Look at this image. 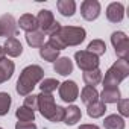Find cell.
<instances>
[{"mask_svg": "<svg viewBox=\"0 0 129 129\" xmlns=\"http://www.w3.org/2000/svg\"><path fill=\"white\" fill-rule=\"evenodd\" d=\"M44 79V70L40 66H27L23 69L18 81H17V93L20 96H27L34 91L38 82Z\"/></svg>", "mask_w": 129, "mask_h": 129, "instance_id": "cell-1", "label": "cell"}, {"mask_svg": "<svg viewBox=\"0 0 129 129\" xmlns=\"http://www.w3.org/2000/svg\"><path fill=\"white\" fill-rule=\"evenodd\" d=\"M129 76V62L124 59L115 61L102 79L103 88H117V85Z\"/></svg>", "mask_w": 129, "mask_h": 129, "instance_id": "cell-2", "label": "cell"}, {"mask_svg": "<svg viewBox=\"0 0 129 129\" xmlns=\"http://www.w3.org/2000/svg\"><path fill=\"white\" fill-rule=\"evenodd\" d=\"M58 35L61 37L66 47H69V46H79L85 40L87 32L84 27L79 26H61Z\"/></svg>", "mask_w": 129, "mask_h": 129, "instance_id": "cell-3", "label": "cell"}, {"mask_svg": "<svg viewBox=\"0 0 129 129\" xmlns=\"http://www.w3.org/2000/svg\"><path fill=\"white\" fill-rule=\"evenodd\" d=\"M111 43L115 49V55L118 56V59L127 61V58H129V38H127V35L121 30L114 32L111 35Z\"/></svg>", "mask_w": 129, "mask_h": 129, "instance_id": "cell-4", "label": "cell"}, {"mask_svg": "<svg viewBox=\"0 0 129 129\" xmlns=\"http://www.w3.org/2000/svg\"><path fill=\"white\" fill-rule=\"evenodd\" d=\"M75 59L78 62V67L84 72H91V70H96L99 69V58L87 50H79L75 53Z\"/></svg>", "mask_w": 129, "mask_h": 129, "instance_id": "cell-5", "label": "cell"}, {"mask_svg": "<svg viewBox=\"0 0 129 129\" xmlns=\"http://www.w3.org/2000/svg\"><path fill=\"white\" fill-rule=\"evenodd\" d=\"M56 106L58 105L55 103V97L52 94H46V93L38 94V111L44 118L50 120L53 112L56 111Z\"/></svg>", "mask_w": 129, "mask_h": 129, "instance_id": "cell-6", "label": "cell"}, {"mask_svg": "<svg viewBox=\"0 0 129 129\" xmlns=\"http://www.w3.org/2000/svg\"><path fill=\"white\" fill-rule=\"evenodd\" d=\"M58 88H59V97L66 103L75 102L78 99V96H79V88H78L75 81H66V82L59 84Z\"/></svg>", "mask_w": 129, "mask_h": 129, "instance_id": "cell-7", "label": "cell"}, {"mask_svg": "<svg viewBox=\"0 0 129 129\" xmlns=\"http://www.w3.org/2000/svg\"><path fill=\"white\" fill-rule=\"evenodd\" d=\"M100 14V3L97 0H84L81 5V15L87 21H93Z\"/></svg>", "mask_w": 129, "mask_h": 129, "instance_id": "cell-8", "label": "cell"}, {"mask_svg": "<svg viewBox=\"0 0 129 129\" xmlns=\"http://www.w3.org/2000/svg\"><path fill=\"white\" fill-rule=\"evenodd\" d=\"M17 32V23L11 14H5L0 17V37L14 38Z\"/></svg>", "mask_w": 129, "mask_h": 129, "instance_id": "cell-9", "label": "cell"}, {"mask_svg": "<svg viewBox=\"0 0 129 129\" xmlns=\"http://www.w3.org/2000/svg\"><path fill=\"white\" fill-rule=\"evenodd\" d=\"M124 17V6L120 2H112L106 8V18L111 23H120Z\"/></svg>", "mask_w": 129, "mask_h": 129, "instance_id": "cell-10", "label": "cell"}, {"mask_svg": "<svg viewBox=\"0 0 129 129\" xmlns=\"http://www.w3.org/2000/svg\"><path fill=\"white\" fill-rule=\"evenodd\" d=\"M53 70H55L58 75H61V76H67V75H70V73L73 72V62H72V59L67 58V56L58 58V59L55 61V64H53Z\"/></svg>", "mask_w": 129, "mask_h": 129, "instance_id": "cell-11", "label": "cell"}, {"mask_svg": "<svg viewBox=\"0 0 129 129\" xmlns=\"http://www.w3.org/2000/svg\"><path fill=\"white\" fill-rule=\"evenodd\" d=\"M55 23V17H53V12L49 11V9H41L37 15V24L38 27L41 29V32L44 34L52 24Z\"/></svg>", "mask_w": 129, "mask_h": 129, "instance_id": "cell-12", "label": "cell"}, {"mask_svg": "<svg viewBox=\"0 0 129 129\" xmlns=\"http://www.w3.org/2000/svg\"><path fill=\"white\" fill-rule=\"evenodd\" d=\"M3 50H5V55L12 56V58H17V56L21 55L23 46H21V43L17 38H8L5 41V44H3Z\"/></svg>", "mask_w": 129, "mask_h": 129, "instance_id": "cell-13", "label": "cell"}, {"mask_svg": "<svg viewBox=\"0 0 129 129\" xmlns=\"http://www.w3.org/2000/svg\"><path fill=\"white\" fill-rule=\"evenodd\" d=\"M81 117H82V112H81L79 106L72 105V106L66 108V114H64V120L62 121L66 124H69V126H73V124H76L81 120Z\"/></svg>", "mask_w": 129, "mask_h": 129, "instance_id": "cell-14", "label": "cell"}, {"mask_svg": "<svg viewBox=\"0 0 129 129\" xmlns=\"http://www.w3.org/2000/svg\"><path fill=\"white\" fill-rule=\"evenodd\" d=\"M18 26H20V29L26 30V34L34 32V30H37V29H38L37 17H35V15H32V14H24V15H21V17H20V20H18Z\"/></svg>", "mask_w": 129, "mask_h": 129, "instance_id": "cell-15", "label": "cell"}, {"mask_svg": "<svg viewBox=\"0 0 129 129\" xmlns=\"http://www.w3.org/2000/svg\"><path fill=\"white\" fill-rule=\"evenodd\" d=\"M100 102L106 103H117L120 100V90L118 88H103V91L99 94Z\"/></svg>", "mask_w": 129, "mask_h": 129, "instance_id": "cell-16", "label": "cell"}, {"mask_svg": "<svg viewBox=\"0 0 129 129\" xmlns=\"http://www.w3.org/2000/svg\"><path fill=\"white\" fill-rule=\"evenodd\" d=\"M56 8H58V11L64 17H72L76 12V3H75V0H58Z\"/></svg>", "mask_w": 129, "mask_h": 129, "instance_id": "cell-17", "label": "cell"}, {"mask_svg": "<svg viewBox=\"0 0 129 129\" xmlns=\"http://www.w3.org/2000/svg\"><path fill=\"white\" fill-rule=\"evenodd\" d=\"M81 99L88 106V105H91V103H94V102L99 100V93H97V90L94 87H87L85 85L82 88V91H81Z\"/></svg>", "mask_w": 129, "mask_h": 129, "instance_id": "cell-18", "label": "cell"}, {"mask_svg": "<svg viewBox=\"0 0 129 129\" xmlns=\"http://www.w3.org/2000/svg\"><path fill=\"white\" fill-rule=\"evenodd\" d=\"M103 126H105V129H124V118L117 114H111V115L105 117Z\"/></svg>", "mask_w": 129, "mask_h": 129, "instance_id": "cell-19", "label": "cell"}, {"mask_svg": "<svg viewBox=\"0 0 129 129\" xmlns=\"http://www.w3.org/2000/svg\"><path fill=\"white\" fill-rule=\"evenodd\" d=\"M84 82L87 84V87H96L97 84L102 82V72L99 69L91 72H84Z\"/></svg>", "mask_w": 129, "mask_h": 129, "instance_id": "cell-20", "label": "cell"}, {"mask_svg": "<svg viewBox=\"0 0 129 129\" xmlns=\"http://www.w3.org/2000/svg\"><path fill=\"white\" fill-rule=\"evenodd\" d=\"M40 56H41L44 61L55 62V61L59 58V52L55 50L53 47H50L49 44H43V46L40 47Z\"/></svg>", "mask_w": 129, "mask_h": 129, "instance_id": "cell-21", "label": "cell"}, {"mask_svg": "<svg viewBox=\"0 0 129 129\" xmlns=\"http://www.w3.org/2000/svg\"><path fill=\"white\" fill-rule=\"evenodd\" d=\"M105 111H106V105H105L103 102H100V100H97V102L88 105V108H87V114H88L91 118H99V117H102V115L105 114Z\"/></svg>", "mask_w": 129, "mask_h": 129, "instance_id": "cell-22", "label": "cell"}, {"mask_svg": "<svg viewBox=\"0 0 129 129\" xmlns=\"http://www.w3.org/2000/svg\"><path fill=\"white\" fill-rule=\"evenodd\" d=\"M26 41L30 47H41L44 44V34L41 30H34L26 34Z\"/></svg>", "mask_w": 129, "mask_h": 129, "instance_id": "cell-23", "label": "cell"}, {"mask_svg": "<svg viewBox=\"0 0 129 129\" xmlns=\"http://www.w3.org/2000/svg\"><path fill=\"white\" fill-rule=\"evenodd\" d=\"M87 49H88L87 52H90V53H93V55H96V56L99 58V56L105 55V52H106V44H105L102 40H93V41L88 44Z\"/></svg>", "mask_w": 129, "mask_h": 129, "instance_id": "cell-24", "label": "cell"}, {"mask_svg": "<svg viewBox=\"0 0 129 129\" xmlns=\"http://www.w3.org/2000/svg\"><path fill=\"white\" fill-rule=\"evenodd\" d=\"M59 87V82L56 79H52V78H47V79H43L41 81V85H40V90L41 93H46V94H52L56 88Z\"/></svg>", "mask_w": 129, "mask_h": 129, "instance_id": "cell-25", "label": "cell"}, {"mask_svg": "<svg viewBox=\"0 0 129 129\" xmlns=\"http://www.w3.org/2000/svg\"><path fill=\"white\" fill-rule=\"evenodd\" d=\"M15 115H17L18 121H34L35 120V112L26 106H20L15 111Z\"/></svg>", "mask_w": 129, "mask_h": 129, "instance_id": "cell-26", "label": "cell"}, {"mask_svg": "<svg viewBox=\"0 0 129 129\" xmlns=\"http://www.w3.org/2000/svg\"><path fill=\"white\" fill-rule=\"evenodd\" d=\"M11 96L8 93H0V115H6L11 108Z\"/></svg>", "mask_w": 129, "mask_h": 129, "instance_id": "cell-27", "label": "cell"}, {"mask_svg": "<svg viewBox=\"0 0 129 129\" xmlns=\"http://www.w3.org/2000/svg\"><path fill=\"white\" fill-rule=\"evenodd\" d=\"M0 69L3 70V73L6 75V78H8V79H11V78H12V75H14L15 66H14V62H12V61H9L8 58H5V59L0 61Z\"/></svg>", "mask_w": 129, "mask_h": 129, "instance_id": "cell-28", "label": "cell"}, {"mask_svg": "<svg viewBox=\"0 0 129 129\" xmlns=\"http://www.w3.org/2000/svg\"><path fill=\"white\" fill-rule=\"evenodd\" d=\"M50 47H53L55 50H62V49H66V44L62 43V40H61V37L58 35V34H55V35H50L49 37V43H47Z\"/></svg>", "mask_w": 129, "mask_h": 129, "instance_id": "cell-29", "label": "cell"}, {"mask_svg": "<svg viewBox=\"0 0 129 129\" xmlns=\"http://www.w3.org/2000/svg\"><path fill=\"white\" fill-rule=\"evenodd\" d=\"M23 106H26V108H29V109H32L34 112H35V109H38V96H35V94H27L26 97H24V105Z\"/></svg>", "mask_w": 129, "mask_h": 129, "instance_id": "cell-30", "label": "cell"}, {"mask_svg": "<svg viewBox=\"0 0 129 129\" xmlns=\"http://www.w3.org/2000/svg\"><path fill=\"white\" fill-rule=\"evenodd\" d=\"M118 112H120V117H129V99L118 100Z\"/></svg>", "mask_w": 129, "mask_h": 129, "instance_id": "cell-31", "label": "cell"}, {"mask_svg": "<svg viewBox=\"0 0 129 129\" xmlns=\"http://www.w3.org/2000/svg\"><path fill=\"white\" fill-rule=\"evenodd\" d=\"M64 114H66V108H62V106H56V111L53 112V115H52V118H50V121H53V123H58V121H62L64 120Z\"/></svg>", "mask_w": 129, "mask_h": 129, "instance_id": "cell-32", "label": "cell"}, {"mask_svg": "<svg viewBox=\"0 0 129 129\" xmlns=\"http://www.w3.org/2000/svg\"><path fill=\"white\" fill-rule=\"evenodd\" d=\"M15 129H38L34 121H17Z\"/></svg>", "mask_w": 129, "mask_h": 129, "instance_id": "cell-33", "label": "cell"}, {"mask_svg": "<svg viewBox=\"0 0 129 129\" xmlns=\"http://www.w3.org/2000/svg\"><path fill=\"white\" fill-rule=\"evenodd\" d=\"M79 129H100L97 124H81Z\"/></svg>", "mask_w": 129, "mask_h": 129, "instance_id": "cell-34", "label": "cell"}, {"mask_svg": "<svg viewBox=\"0 0 129 129\" xmlns=\"http://www.w3.org/2000/svg\"><path fill=\"white\" fill-rule=\"evenodd\" d=\"M8 81V78H6V75L3 73V70L0 69V84H3V82H6Z\"/></svg>", "mask_w": 129, "mask_h": 129, "instance_id": "cell-35", "label": "cell"}, {"mask_svg": "<svg viewBox=\"0 0 129 129\" xmlns=\"http://www.w3.org/2000/svg\"><path fill=\"white\" fill-rule=\"evenodd\" d=\"M2 59H5V50H3V47L0 46V61Z\"/></svg>", "mask_w": 129, "mask_h": 129, "instance_id": "cell-36", "label": "cell"}, {"mask_svg": "<svg viewBox=\"0 0 129 129\" xmlns=\"http://www.w3.org/2000/svg\"><path fill=\"white\" fill-rule=\"evenodd\" d=\"M0 129H3V127H0Z\"/></svg>", "mask_w": 129, "mask_h": 129, "instance_id": "cell-37", "label": "cell"}]
</instances>
